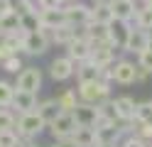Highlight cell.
Segmentation results:
<instances>
[{
	"label": "cell",
	"mask_w": 152,
	"mask_h": 147,
	"mask_svg": "<svg viewBox=\"0 0 152 147\" xmlns=\"http://www.w3.org/2000/svg\"><path fill=\"white\" fill-rule=\"evenodd\" d=\"M15 123H17L15 113L7 108H0V130H15Z\"/></svg>",
	"instance_id": "cell-31"
},
{
	"label": "cell",
	"mask_w": 152,
	"mask_h": 147,
	"mask_svg": "<svg viewBox=\"0 0 152 147\" xmlns=\"http://www.w3.org/2000/svg\"><path fill=\"white\" fill-rule=\"evenodd\" d=\"M12 108H15L17 113H30V110H37V93L22 91V88H15Z\"/></svg>",
	"instance_id": "cell-15"
},
{
	"label": "cell",
	"mask_w": 152,
	"mask_h": 147,
	"mask_svg": "<svg viewBox=\"0 0 152 147\" xmlns=\"http://www.w3.org/2000/svg\"><path fill=\"white\" fill-rule=\"evenodd\" d=\"M64 3H79V0H64Z\"/></svg>",
	"instance_id": "cell-42"
},
{
	"label": "cell",
	"mask_w": 152,
	"mask_h": 147,
	"mask_svg": "<svg viewBox=\"0 0 152 147\" xmlns=\"http://www.w3.org/2000/svg\"><path fill=\"white\" fill-rule=\"evenodd\" d=\"M76 71V61H71L69 56H59V59H54L52 66H49V74L54 81H66V78H71Z\"/></svg>",
	"instance_id": "cell-10"
},
{
	"label": "cell",
	"mask_w": 152,
	"mask_h": 147,
	"mask_svg": "<svg viewBox=\"0 0 152 147\" xmlns=\"http://www.w3.org/2000/svg\"><path fill=\"white\" fill-rule=\"evenodd\" d=\"M0 29H3V34H15L20 29V15H17V10H10L7 15L0 17Z\"/></svg>",
	"instance_id": "cell-20"
},
{
	"label": "cell",
	"mask_w": 152,
	"mask_h": 147,
	"mask_svg": "<svg viewBox=\"0 0 152 147\" xmlns=\"http://www.w3.org/2000/svg\"><path fill=\"white\" fill-rule=\"evenodd\" d=\"M5 56H10V54H7V49L3 47V42H0V64L5 61Z\"/></svg>",
	"instance_id": "cell-38"
},
{
	"label": "cell",
	"mask_w": 152,
	"mask_h": 147,
	"mask_svg": "<svg viewBox=\"0 0 152 147\" xmlns=\"http://www.w3.org/2000/svg\"><path fill=\"white\" fill-rule=\"evenodd\" d=\"M113 0H93V5H110Z\"/></svg>",
	"instance_id": "cell-39"
},
{
	"label": "cell",
	"mask_w": 152,
	"mask_h": 147,
	"mask_svg": "<svg viewBox=\"0 0 152 147\" xmlns=\"http://www.w3.org/2000/svg\"><path fill=\"white\" fill-rule=\"evenodd\" d=\"M145 5H147V7H152V0H145Z\"/></svg>",
	"instance_id": "cell-41"
},
{
	"label": "cell",
	"mask_w": 152,
	"mask_h": 147,
	"mask_svg": "<svg viewBox=\"0 0 152 147\" xmlns=\"http://www.w3.org/2000/svg\"><path fill=\"white\" fill-rule=\"evenodd\" d=\"M22 137L17 135V130H0V147H22Z\"/></svg>",
	"instance_id": "cell-29"
},
{
	"label": "cell",
	"mask_w": 152,
	"mask_h": 147,
	"mask_svg": "<svg viewBox=\"0 0 152 147\" xmlns=\"http://www.w3.org/2000/svg\"><path fill=\"white\" fill-rule=\"evenodd\" d=\"M66 47H69V54H66V56H69L71 61H76V64L88 61V59H91V42H88V39H71Z\"/></svg>",
	"instance_id": "cell-14"
},
{
	"label": "cell",
	"mask_w": 152,
	"mask_h": 147,
	"mask_svg": "<svg viewBox=\"0 0 152 147\" xmlns=\"http://www.w3.org/2000/svg\"><path fill=\"white\" fill-rule=\"evenodd\" d=\"M135 25L140 27V29H145V32H152V7H140L137 12H135Z\"/></svg>",
	"instance_id": "cell-25"
},
{
	"label": "cell",
	"mask_w": 152,
	"mask_h": 147,
	"mask_svg": "<svg viewBox=\"0 0 152 147\" xmlns=\"http://www.w3.org/2000/svg\"><path fill=\"white\" fill-rule=\"evenodd\" d=\"M54 147H79V145H76L71 137H64V140H56V142H54Z\"/></svg>",
	"instance_id": "cell-37"
},
{
	"label": "cell",
	"mask_w": 152,
	"mask_h": 147,
	"mask_svg": "<svg viewBox=\"0 0 152 147\" xmlns=\"http://www.w3.org/2000/svg\"><path fill=\"white\" fill-rule=\"evenodd\" d=\"M110 98V88H108V81H88V83H79V101L83 103H91V105H101Z\"/></svg>",
	"instance_id": "cell-1"
},
{
	"label": "cell",
	"mask_w": 152,
	"mask_h": 147,
	"mask_svg": "<svg viewBox=\"0 0 152 147\" xmlns=\"http://www.w3.org/2000/svg\"><path fill=\"white\" fill-rule=\"evenodd\" d=\"M39 22L44 29H56L61 25H69L66 22V12L64 7H49V10H42L39 12Z\"/></svg>",
	"instance_id": "cell-13"
},
{
	"label": "cell",
	"mask_w": 152,
	"mask_h": 147,
	"mask_svg": "<svg viewBox=\"0 0 152 147\" xmlns=\"http://www.w3.org/2000/svg\"><path fill=\"white\" fill-rule=\"evenodd\" d=\"M10 10H12V0H0V17L7 15Z\"/></svg>",
	"instance_id": "cell-36"
},
{
	"label": "cell",
	"mask_w": 152,
	"mask_h": 147,
	"mask_svg": "<svg viewBox=\"0 0 152 147\" xmlns=\"http://www.w3.org/2000/svg\"><path fill=\"white\" fill-rule=\"evenodd\" d=\"M37 113H39V115H42V120H44L47 125H49V123L54 120V118L59 115V113H64V110L59 108L56 98H49V101H42V103H37Z\"/></svg>",
	"instance_id": "cell-19"
},
{
	"label": "cell",
	"mask_w": 152,
	"mask_h": 147,
	"mask_svg": "<svg viewBox=\"0 0 152 147\" xmlns=\"http://www.w3.org/2000/svg\"><path fill=\"white\" fill-rule=\"evenodd\" d=\"M47 127V123L42 120V115L37 110H30V113H20V118H17L15 123V130L20 137H25V140H32V137H37L42 130Z\"/></svg>",
	"instance_id": "cell-2"
},
{
	"label": "cell",
	"mask_w": 152,
	"mask_h": 147,
	"mask_svg": "<svg viewBox=\"0 0 152 147\" xmlns=\"http://www.w3.org/2000/svg\"><path fill=\"white\" fill-rule=\"evenodd\" d=\"M110 10H113V17L115 20H123V22H130L135 17L137 7H135V0H113L110 3Z\"/></svg>",
	"instance_id": "cell-16"
},
{
	"label": "cell",
	"mask_w": 152,
	"mask_h": 147,
	"mask_svg": "<svg viewBox=\"0 0 152 147\" xmlns=\"http://www.w3.org/2000/svg\"><path fill=\"white\" fill-rule=\"evenodd\" d=\"M128 34H130V25L123 22V20H113L108 25V42L115 47V49H123L128 42Z\"/></svg>",
	"instance_id": "cell-9"
},
{
	"label": "cell",
	"mask_w": 152,
	"mask_h": 147,
	"mask_svg": "<svg viewBox=\"0 0 152 147\" xmlns=\"http://www.w3.org/2000/svg\"><path fill=\"white\" fill-rule=\"evenodd\" d=\"M96 147H118V145H108V142H98Z\"/></svg>",
	"instance_id": "cell-40"
},
{
	"label": "cell",
	"mask_w": 152,
	"mask_h": 147,
	"mask_svg": "<svg viewBox=\"0 0 152 147\" xmlns=\"http://www.w3.org/2000/svg\"><path fill=\"white\" fill-rule=\"evenodd\" d=\"M135 74H137V66L132 61H125L120 59L110 66V81H115L120 86H128V83H135Z\"/></svg>",
	"instance_id": "cell-7"
},
{
	"label": "cell",
	"mask_w": 152,
	"mask_h": 147,
	"mask_svg": "<svg viewBox=\"0 0 152 147\" xmlns=\"http://www.w3.org/2000/svg\"><path fill=\"white\" fill-rule=\"evenodd\" d=\"M88 42H91V44L108 42V25H101V22H88Z\"/></svg>",
	"instance_id": "cell-22"
},
{
	"label": "cell",
	"mask_w": 152,
	"mask_h": 147,
	"mask_svg": "<svg viewBox=\"0 0 152 147\" xmlns=\"http://www.w3.org/2000/svg\"><path fill=\"white\" fill-rule=\"evenodd\" d=\"M3 66H5V71L17 74V69H22V61H20V56H17V54H10V56H5Z\"/></svg>",
	"instance_id": "cell-33"
},
{
	"label": "cell",
	"mask_w": 152,
	"mask_h": 147,
	"mask_svg": "<svg viewBox=\"0 0 152 147\" xmlns=\"http://www.w3.org/2000/svg\"><path fill=\"white\" fill-rule=\"evenodd\" d=\"M113 10L110 5H93L91 7V22H101V25H110L113 22Z\"/></svg>",
	"instance_id": "cell-21"
},
{
	"label": "cell",
	"mask_w": 152,
	"mask_h": 147,
	"mask_svg": "<svg viewBox=\"0 0 152 147\" xmlns=\"http://www.w3.org/2000/svg\"><path fill=\"white\" fill-rule=\"evenodd\" d=\"M71 140L79 145V147H96L98 145V137H96V127H76Z\"/></svg>",
	"instance_id": "cell-18"
},
{
	"label": "cell",
	"mask_w": 152,
	"mask_h": 147,
	"mask_svg": "<svg viewBox=\"0 0 152 147\" xmlns=\"http://www.w3.org/2000/svg\"><path fill=\"white\" fill-rule=\"evenodd\" d=\"M71 39H74V27H71V25H61V27L52 29V42H56V44H69Z\"/></svg>",
	"instance_id": "cell-26"
},
{
	"label": "cell",
	"mask_w": 152,
	"mask_h": 147,
	"mask_svg": "<svg viewBox=\"0 0 152 147\" xmlns=\"http://www.w3.org/2000/svg\"><path fill=\"white\" fill-rule=\"evenodd\" d=\"M66 12V22L69 25H88L91 22V7L81 5V3H69L64 7Z\"/></svg>",
	"instance_id": "cell-11"
},
{
	"label": "cell",
	"mask_w": 152,
	"mask_h": 147,
	"mask_svg": "<svg viewBox=\"0 0 152 147\" xmlns=\"http://www.w3.org/2000/svg\"><path fill=\"white\" fill-rule=\"evenodd\" d=\"M113 103H115V110L120 115V120L123 123H132L135 120V101H132L130 96H118V98H113Z\"/></svg>",
	"instance_id": "cell-17"
},
{
	"label": "cell",
	"mask_w": 152,
	"mask_h": 147,
	"mask_svg": "<svg viewBox=\"0 0 152 147\" xmlns=\"http://www.w3.org/2000/svg\"><path fill=\"white\" fill-rule=\"evenodd\" d=\"M47 127H49V132H52L54 140H64V137H71L74 130H76L79 125H76V118H74L71 113H66V110H64V113L56 115Z\"/></svg>",
	"instance_id": "cell-4"
},
{
	"label": "cell",
	"mask_w": 152,
	"mask_h": 147,
	"mask_svg": "<svg viewBox=\"0 0 152 147\" xmlns=\"http://www.w3.org/2000/svg\"><path fill=\"white\" fill-rule=\"evenodd\" d=\"M71 115L76 118V125H81V127H96V123L101 120L98 105H91V103H83V101L76 103V108L71 110Z\"/></svg>",
	"instance_id": "cell-5"
},
{
	"label": "cell",
	"mask_w": 152,
	"mask_h": 147,
	"mask_svg": "<svg viewBox=\"0 0 152 147\" xmlns=\"http://www.w3.org/2000/svg\"><path fill=\"white\" fill-rule=\"evenodd\" d=\"M137 66L145 69L147 74H152V44H147V47L137 54Z\"/></svg>",
	"instance_id": "cell-30"
},
{
	"label": "cell",
	"mask_w": 152,
	"mask_h": 147,
	"mask_svg": "<svg viewBox=\"0 0 152 147\" xmlns=\"http://www.w3.org/2000/svg\"><path fill=\"white\" fill-rule=\"evenodd\" d=\"M118 147H145V140H142V137H137L135 132H128V135L118 142Z\"/></svg>",
	"instance_id": "cell-32"
},
{
	"label": "cell",
	"mask_w": 152,
	"mask_h": 147,
	"mask_svg": "<svg viewBox=\"0 0 152 147\" xmlns=\"http://www.w3.org/2000/svg\"><path fill=\"white\" fill-rule=\"evenodd\" d=\"M12 98H15V86L10 81H0V108L12 105Z\"/></svg>",
	"instance_id": "cell-28"
},
{
	"label": "cell",
	"mask_w": 152,
	"mask_h": 147,
	"mask_svg": "<svg viewBox=\"0 0 152 147\" xmlns=\"http://www.w3.org/2000/svg\"><path fill=\"white\" fill-rule=\"evenodd\" d=\"M147 44H150V32H145V29H140V27H130L128 42H125L123 49H125V52H132V54H140Z\"/></svg>",
	"instance_id": "cell-12"
},
{
	"label": "cell",
	"mask_w": 152,
	"mask_h": 147,
	"mask_svg": "<svg viewBox=\"0 0 152 147\" xmlns=\"http://www.w3.org/2000/svg\"><path fill=\"white\" fill-rule=\"evenodd\" d=\"M64 0H39V7L42 10H49V7H61Z\"/></svg>",
	"instance_id": "cell-35"
},
{
	"label": "cell",
	"mask_w": 152,
	"mask_h": 147,
	"mask_svg": "<svg viewBox=\"0 0 152 147\" xmlns=\"http://www.w3.org/2000/svg\"><path fill=\"white\" fill-rule=\"evenodd\" d=\"M20 29L22 32H37V29H42V22H39V15L34 12H27V15H20Z\"/></svg>",
	"instance_id": "cell-24"
},
{
	"label": "cell",
	"mask_w": 152,
	"mask_h": 147,
	"mask_svg": "<svg viewBox=\"0 0 152 147\" xmlns=\"http://www.w3.org/2000/svg\"><path fill=\"white\" fill-rule=\"evenodd\" d=\"M27 12H34V5L30 0H17V15H27Z\"/></svg>",
	"instance_id": "cell-34"
},
{
	"label": "cell",
	"mask_w": 152,
	"mask_h": 147,
	"mask_svg": "<svg viewBox=\"0 0 152 147\" xmlns=\"http://www.w3.org/2000/svg\"><path fill=\"white\" fill-rule=\"evenodd\" d=\"M25 147H37V145H25Z\"/></svg>",
	"instance_id": "cell-43"
},
{
	"label": "cell",
	"mask_w": 152,
	"mask_h": 147,
	"mask_svg": "<svg viewBox=\"0 0 152 147\" xmlns=\"http://www.w3.org/2000/svg\"><path fill=\"white\" fill-rule=\"evenodd\" d=\"M15 88H22V91H30V93H37L42 88V71L34 66H27L20 71V76H17V83Z\"/></svg>",
	"instance_id": "cell-8"
},
{
	"label": "cell",
	"mask_w": 152,
	"mask_h": 147,
	"mask_svg": "<svg viewBox=\"0 0 152 147\" xmlns=\"http://www.w3.org/2000/svg\"><path fill=\"white\" fill-rule=\"evenodd\" d=\"M135 123L137 125H152V101L135 105Z\"/></svg>",
	"instance_id": "cell-23"
},
{
	"label": "cell",
	"mask_w": 152,
	"mask_h": 147,
	"mask_svg": "<svg viewBox=\"0 0 152 147\" xmlns=\"http://www.w3.org/2000/svg\"><path fill=\"white\" fill-rule=\"evenodd\" d=\"M49 34H47V29H37V32H25L22 37V52H27L30 56H39L44 54L47 49H49Z\"/></svg>",
	"instance_id": "cell-3"
},
{
	"label": "cell",
	"mask_w": 152,
	"mask_h": 147,
	"mask_svg": "<svg viewBox=\"0 0 152 147\" xmlns=\"http://www.w3.org/2000/svg\"><path fill=\"white\" fill-rule=\"evenodd\" d=\"M56 103H59L61 110L71 113L74 108H76V103H79V98H76V91H64V93H59V96H56Z\"/></svg>",
	"instance_id": "cell-27"
},
{
	"label": "cell",
	"mask_w": 152,
	"mask_h": 147,
	"mask_svg": "<svg viewBox=\"0 0 152 147\" xmlns=\"http://www.w3.org/2000/svg\"><path fill=\"white\" fill-rule=\"evenodd\" d=\"M113 59H115V47L110 42H98V44H91V61L96 64L98 69H110Z\"/></svg>",
	"instance_id": "cell-6"
}]
</instances>
